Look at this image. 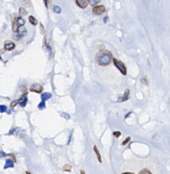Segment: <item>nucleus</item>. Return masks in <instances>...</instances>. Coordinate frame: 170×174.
Segmentation results:
<instances>
[{"mask_svg":"<svg viewBox=\"0 0 170 174\" xmlns=\"http://www.w3.org/2000/svg\"><path fill=\"white\" fill-rule=\"evenodd\" d=\"M112 55L108 51H102L98 53L96 56V61L98 65L107 66L112 61Z\"/></svg>","mask_w":170,"mask_h":174,"instance_id":"nucleus-1","label":"nucleus"},{"mask_svg":"<svg viewBox=\"0 0 170 174\" xmlns=\"http://www.w3.org/2000/svg\"><path fill=\"white\" fill-rule=\"evenodd\" d=\"M27 35V30L24 27H20L15 31L13 36V39L15 40H19L21 38Z\"/></svg>","mask_w":170,"mask_h":174,"instance_id":"nucleus-2","label":"nucleus"},{"mask_svg":"<svg viewBox=\"0 0 170 174\" xmlns=\"http://www.w3.org/2000/svg\"><path fill=\"white\" fill-rule=\"evenodd\" d=\"M113 61L114 65L118 70H120L121 73L124 75H126V67L122 61H120L116 58H114Z\"/></svg>","mask_w":170,"mask_h":174,"instance_id":"nucleus-3","label":"nucleus"},{"mask_svg":"<svg viewBox=\"0 0 170 174\" xmlns=\"http://www.w3.org/2000/svg\"><path fill=\"white\" fill-rule=\"evenodd\" d=\"M27 102V98L26 94L23 95L21 98H20L18 100L13 101L11 103V107H14L15 106L17 105L18 104H21V106L22 107H25L26 105Z\"/></svg>","mask_w":170,"mask_h":174,"instance_id":"nucleus-4","label":"nucleus"},{"mask_svg":"<svg viewBox=\"0 0 170 174\" xmlns=\"http://www.w3.org/2000/svg\"><path fill=\"white\" fill-rule=\"evenodd\" d=\"M106 9H105V7L103 5H99V6H96L94 7L93 9V13H94L95 15H100L102 13L105 12Z\"/></svg>","mask_w":170,"mask_h":174,"instance_id":"nucleus-5","label":"nucleus"},{"mask_svg":"<svg viewBox=\"0 0 170 174\" xmlns=\"http://www.w3.org/2000/svg\"><path fill=\"white\" fill-rule=\"evenodd\" d=\"M43 90V88L41 85L39 84H34L30 86V90L31 92H35L37 93H41Z\"/></svg>","mask_w":170,"mask_h":174,"instance_id":"nucleus-6","label":"nucleus"},{"mask_svg":"<svg viewBox=\"0 0 170 174\" xmlns=\"http://www.w3.org/2000/svg\"><path fill=\"white\" fill-rule=\"evenodd\" d=\"M76 4L81 8H85L89 4V0H76Z\"/></svg>","mask_w":170,"mask_h":174,"instance_id":"nucleus-7","label":"nucleus"},{"mask_svg":"<svg viewBox=\"0 0 170 174\" xmlns=\"http://www.w3.org/2000/svg\"><path fill=\"white\" fill-rule=\"evenodd\" d=\"M15 48V44L11 41H7L5 45V49L7 51L12 50Z\"/></svg>","mask_w":170,"mask_h":174,"instance_id":"nucleus-8","label":"nucleus"},{"mask_svg":"<svg viewBox=\"0 0 170 174\" xmlns=\"http://www.w3.org/2000/svg\"><path fill=\"white\" fill-rule=\"evenodd\" d=\"M13 166H14V164H13V162L11 161L10 159H7L6 163L5 164V169H6L9 168H13Z\"/></svg>","mask_w":170,"mask_h":174,"instance_id":"nucleus-9","label":"nucleus"},{"mask_svg":"<svg viewBox=\"0 0 170 174\" xmlns=\"http://www.w3.org/2000/svg\"><path fill=\"white\" fill-rule=\"evenodd\" d=\"M52 96V95L49 92H45L41 95V99L43 101H45L49 99Z\"/></svg>","mask_w":170,"mask_h":174,"instance_id":"nucleus-10","label":"nucleus"},{"mask_svg":"<svg viewBox=\"0 0 170 174\" xmlns=\"http://www.w3.org/2000/svg\"><path fill=\"white\" fill-rule=\"evenodd\" d=\"M93 150H94L95 152L96 153L97 157V158H98V161H99V162H100V163H102V157H101V155H100V153L99 152L98 148H97V147L96 146H94V148H93Z\"/></svg>","mask_w":170,"mask_h":174,"instance_id":"nucleus-11","label":"nucleus"},{"mask_svg":"<svg viewBox=\"0 0 170 174\" xmlns=\"http://www.w3.org/2000/svg\"><path fill=\"white\" fill-rule=\"evenodd\" d=\"M28 13L26 9L23 7L20 8L19 9V15L20 16V17H21V18L23 17L24 16L26 15Z\"/></svg>","mask_w":170,"mask_h":174,"instance_id":"nucleus-12","label":"nucleus"},{"mask_svg":"<svg viewBox=\"0 0 170 174\" xmlns=\"http://www.w3.org/2000/svg\"><path fill=\"white\" fill-rule=\"evenodd\" d=\"M25 21H24L21 17H19V18H17V26L19 28L20 27L23 26H24V24H25Z\"/></svg>","mask_w":170,"mask_h":174,"instance_id":"nucleus-13","label":"nucleus"},{"mask_svg":"<svg viewBox=\"0 0 170 174\" xmlns=\"http://www.w3.org/2000/svg\"><path fill=\"white\" fill-rule=\"evenodd\" d=\"M129 95H130V90H129V89H126L125 91L124 96L122 98V101H126L128 100L129 99Z\"/></svg>","mask_w":170,"mask_h":174,"instance_id":"nucleus-14","label":"nucleus"},{"mask_svg":"<svg viewBox=\"0 0 170 174\" xmlns=\"http://www.w3.org/2000/svg\"><path fill=\"white\" fill-rule=\"evenodd\" d=\"M29 20L31 23V24H32L34 26H36L37 24V21L35 17L33 16H30L29 17Z\"/></svg>","mask_w":170,"mask_h":174,"instance_id":"nucleus-15","label":"nucleus"},{"mask_svg":"<svg viewBox=\"0 0 170 174\" xmlns=\"http://www.w3.org/2000/svg\"><path fill=\"white\" fill-rule=\"evenodd\" d=\"M22 3L25 7H30L31 6L30 0H22Z\"/></svg>","mask_w":170,"mask_h":174,"instance_id":"nucleus-16","label":"nucleus"},{"mask_svg":"<svg viewBox=\"0 0 170 174\" xmlns=\"http://www.w3.org/2000/svg\"><path fill=\"white\" fill-rule=\"evenodd\" d=\"M71 169H72V166H71V165L69 164H68V163L66 164L65 165H64L63 166V170L64 171H68V172H70V171L71 170Z\"/></svg>","mask_w":170,"mask_h":174,"instance_id":"nucleus-17","label":"nucleus"},{"mask_svg":"<svg viewBox=\"0 0 170 174\" xmlns=\"http://www.w3.org/2000/svg\"><path fill=\"white\" fill-rule=\"evenodd\" d=\"M46 7L49 9L52 6V0H44Z\"/></svg>","mask_w":170,"mask_h":174,"instance_id":"nucleus-18","label":"nucleus"},{"mask_svg":"<svg viewBox=\"0 0 170 174\" xmlns=\"http://www.w3.org/2000/svg\"><path fill=\"white\" fill-rule=\"evenodd\" d=\"M101 0H89V2L91 6H94L100 2Z\"/></svg>","mask_w":170,"mask_h":174,"instance_id":"nucleus-19","label":"nucleus"},{"mask_svg":"<svg viewBox=\"0 0 170 174\" xmlns=\"http://www.w3.org/2000/svg\"><path fill=\"white\" fill-rule=\"evenodd\" d=\"M140 174H152V173L150 171V170L147 169H144L142 170L139 173Z\"/></svg>","mask_w":170,"mask_h":174,"instance_id":"nucleus-20","label":"nucleus"},{"mask_svg":"<svg viewBox=\"0 0 170 174\" xmlns=\"http://www.w3.org/2000/svg\"><path fill=\"white\" fill-rule=\"evenodd\" d=\"M7 109V107L5 105H0V112L1 113L4 112L6 111Z\"/></svg>","mask_w":170,"mask_h":174,"instance_id":"nucleus-21","label":"nucleus"},{"mask_svg":"<svg viewBox=\"0 0 170 174\" xmlns=\"http://www.w3.org/2000/svg\"><path fill=\"white\" fill-rule=\"evenodd\" d=\"M53 10L55 11V12H56L57 13H60L61 12V9L59 7L57 6H55L53 8Z\"/></svg>","mask_w":170,"mask_h":174,"instance_id":"nucleus-22","label":"nucleus"},{"mask_svg":"<svg viewBox=\"0 0 170 174\" xmlns=\"http://www.w3.org/2000/svg\"><path fill=\"white\" fill-rule=\"evenodd\" d=\"M38 107H39V109H44V108L45 107V101H42L41 103H40Z\"/></svg>","mask_w":170,"mask_h":174,"instance_id":"nucleus-23","label":"nucleus"},{"mask_svg":"<svg viewBox=\"0 0 170 174\" xmlns=\"http://www.w3.org/2000/svg\"><path fill=\"white\" fill-rule=\"evenodd\" d=\"M130 140H131V138H130V137H127L126 139H125L124 141L123 142H122V146H126V144H128V143L130 141Z\"/></svg>","mask_w":170,"mask_h":174,"instance_id":"nucleus-24","label":"nucleus"},{"mask_svg":"<svg viewBox=\"0 0 170 174\" xmlns=\"http://www.w3.org/2000/svg\"><path fill=\"white\" fill-rule=\"evenodd\" d=\"M113 135L115 138H118L121 135V133L120 131H115L114 132Z\"/></svg>","mask_w":170,"mask_h":174,"instance_id":"nucleus-25","label":"nucleus"},{"mask_svg":"<svg viewBox=\"0 0 170 174\" xmlns=\"http://www.w3.org/2000/svg\"><path fill=\"white\" fill-rule=\"evenodd\" d=\"M39 29H40V31H41V34H44L45 32V29H44V26L42 25V24L41 23L40 24Z\"/></svg>","mask_w":170,"mask_h":174,"instance_id":"nucleus-26","label":"nucleus"},{"mask_svg":"<svg viewBox=\"0 0 170 174\" xmlns=\"http://www.w3.org/2000/svg\"><path fill=\"white\" fill-rule=\"evenodd\" d=\"M62 115H63V117L66 118V119H69V118H70V116L68 115V114H67V113H63L62 114Z\"/></svg>","mask_w":170,"mask_h":174,"instance_id":"nucleus-27","label":"nucleus"},{"mask_svg":"<svg viewBox=\"0 0 170 174\" xmlns=\"http://www.w3.org/2000/svg\"><path fill=\"white\" fill-rule=\"evenodd\" d=\"M6 156V155L5 153L3 152L2 151H0V158H2V157H5Z\"/></svg>","mask_w":170,"mask_h":174,"instance_id":"nucleus-28","label":"nucleus"},{"mask_svg":"<svg viewBox=\"0 0 170 174\" xmlns=\"http://www.w3.org/2000/svg\"><path fill=\"white\" fill-rule=\"evenodd\" d=\"M108 20V18L107 16H106V17L104 18V22L105 23H106V22H107Z\"/></svg>","mask_w":170,"mask_h":174,"instance_id":"nucleus-29","label":"nucleus"},{"mask_svg":"<svg viewBox=\"0 0 170 174\" xmlns=\"http://www.w3.org/2000/svg\"><path fill=\"white\" fill-rule=\"evenodd\" d=\"M81 174H85V172L84 171H83V170H81Z\"/></svg>","mask_w":170,"mask_h":174,"instance_id":"nucleus-30","label":"nucleus"}]
</instances>
